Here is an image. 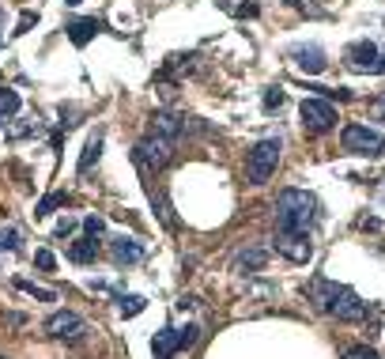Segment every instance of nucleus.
<instances>
[{"label": "nucleus", "mask_w": 385, "mask_h": 359, "mask_svg": "<svg viewBox=\"0 0 385 359\" xmlns=\"http://www.w3.org/2000/svg\"><path fill=\"white\" fill-rule=\"evenodd\" d=\"M151 352H155V359H174L178 355V329H159L155 341H151Z\"/></svg>", "instance_id": "nucleus-13"}, {"label": "nucleus", "mask_w": 385, "mask_h": 359, "mask_svg": "<svg viewBox=\"0 0 385 359\" xmlns=\"http://www.w3.org/2000/svg\"><path fill=\"white\" fill-rule=\"evenodd\" d=\"M196 341H201V329H196V325H185V329H178V355L189 352Z\"/></svg>", "instance_id": "nucleus-21"}, {"label": "nucleus", "mask_w": 385, "mask_h": 359, "mask_svg": "<svg viewBox=\"0 0 385 359\" xmlns=\"http://www.w3.org/2000/svg\"><path fill=\"white\" fill-rule=\"evenodd\" d=\"M317 220V201L306 189H283L276 197V227L283 235H310Z\"/></svg>", "instance_id": "nucleus-2"}, {"label": "nucleus", "mask_w": 385, "mask_h": 359, "mask_svg": "<svg viewBox=\"0 0 385 359\" xmlns=\"http://www.w3.org/2000/svg\"><path fill=\"white\" fill-rule=\"evenodd\" d=\"M0 46H4V38H0Z\"/></svg>", "instance_id": "nucleus-35"}, {"label": "nucleus", "mask_w": 385, "mask_h": 359, "mask_svg": "<svg viewBox=\"0 0 385 359\" xmlns=\"http://www.w3.org/2000/svg\"><path fill=\"white\" fill-rule=\"evenodd\" d=\"M280 140L276 136H268V140H257V144L249 148V155H246V178H249V186H265V182L276 174L280 167Z\"/></svg>", "instance_id": "nucleus-3"}, {"label": "nucleus", "mask_w": 385, "mask_h": 359, "mask_svg": "<svg viewBox=\"0 0 385 359\" xmlns=\"http://www.w3.org/2000/svg\"><path fill=\"white\" fill-rule=\"evenodd\" d=\"M219 8H223L227 16H235V19H253V16H261L257 0H219Z\"/></svg>", "instance_id": "nucleus-16"}, {"label": "nucleus", "mask_w": 385, "mask_h": 359, "mask_svg": "<svg viewBox=\"0 0 385 359\" xmlns=\"http://www.w3.org/2000/svg\"><path fill=\"white\" fill-rule=\"evenodd\" d=\"M69 231H76V220L72 216H64V220L57 223V235H69Z\"/></svg>", "instance_id": "nucleus-30"}, {"label": "nucleus", "mask_w": 385, "mask_h": 359, "mask_svg": "<svg viewBox=\"0 0 385 359\" xmlns=\"http://www.w3.org/2000/svg\"><path fill=\"white\" fill-rule=\"evenodd\" d=\"M276 249H280L288 261H295V265H306V261L314 257V246L306 242V235H283V231H280V235H276Z\"/></svg>", "instance_id": "nucleus-9"}, {"label": "nucleus", "mask_w": 385, "mask_h": 359, "mask_svg": "<svg viewBox=\"0 0 385 359\" xmlns=\"http://www.w3.org/2000/svg\"><path fill=\"white\" fill-rule=\"evenodd\" d=\"M291 61H295V69L306 72V76H317V72H325V49L321 46H291Z\"/></svg>", "instance_id": "nucleus-10"}, {"label": "nucleus", "mask_w": 385, "mask_h": 359, "mask_svg": "<svg viewBox=\"0 0 385 359\" xmlns=\"http://www.w3.org/2000/svg\"><path fill=\"white\" fill-rule=\"evenodd\" d=\"M0 27H4V8H0Z\"/></svg>", "instance_id": "nucleus-34"}, {"label": "nucleus", "mask_w": 385, "mask_h": 359, "mask_svg": "<svg viewBox=\"0 0 385 359\" xmlns=\"http://www.w3.org/2000/svg\"><path fill=\"white\" fill-rule=\"evenodd\" d=\"M16 288L27 291V295H35V299H42V302H53V299H57L49 288H38V284H30V280H16Z\"/></svg>", "instance_id": "nucleus-22"}, {"label": "nucleus", "mask_w": 385, "mask_h": 359, "mask_svg": "<svg viewBox=\"0 0 385 359\" xmlns=\"http://www.w3.org/2000/svg\"><path fill=\"white\" fill-rule=\"evenodd\" d=\"M344 359H381V355L374 352V348H351V352H348Z\"/></svg>", "instance_id": "nucleus-29"}, {"label": "nucleus", "mask_w": 385, "mask_h": 359, "mask_svg": "<svg viewBox=\"0 0 385 359\" xmlns=\"http://www.w3.org/2000/svg\"><path fill=\"white\" fill-rule=\"evenodd\" d=\"M83 231L91 235V238H102V231H106V220H102V216H83Z\"/></svg>", "instance_id": "nucleus-23"}, {"label": "nucleus", "mask_w": 385, "mask_h": 359, "mask_svg": "<svg viewBox=\"0 0 385 359\" xmlns=\"http://www.w3.org/2000/svg\"><path fill=\"white\" fill-rule=\"evenodd\" d=\"M340 148L351 151V155H362V159H378L385 151V136L378 129L362 125V122H351V125H344V133H340Z\"/></svg>", "instance_id": "nucleus-5"}, {"label": "nucleus", "mask_w": 385, "mask_h": 359, "mask_svg": "<svg viewBox=\"0 0 385 359\" xmlns=\"http://www.w3.org/2000/svg\"><path fill=\"white\" fill-rule=\"evenodd\" d=\"M64 4H72V8H76V4H83V0H64Z\"/></svg>", "instance_id": "nucleus-33"}, {"label": "nucleus", "mask_w": 385, "mask_h": 359, "mask_svg": "<svg viewBox=\"0 0 385 359\" xmlns=\"http://www.w3.org/2000/svg\"><path fill=\"white\" fill-rule=\"evenodd\" d=\"M19 106H23V102H19V95L8 91V87H0V114L12 117V114H19Z\"/></svg>", "instance_id": "nucleus-19"}, {"label": "nucleus", "mask_w": 385, "mask_h": 359, "mask_svg": "<svg viewBox=\"0 0 385 359\" xmlns=\"http://www.w3.org/2000/svg\"><path fill=\"white\" fill-rule=\"evenodd\" d=\"M174 148H178V140L159 136V133H151V129H148V136L133 148V163H136L144 174H155V170H162V167L174 159Z\"/></svg>", "instance_id": "nucleus-4"}, {"label": "nucleus", "mask_w": 385, "mask_h": 359, "mask_svg": "<svg viewBox=\"0 0 385 359\" xmlns=\"http://www.w3.org/2000/svg\"><path fill=\"white\" fill-rule=\"evenodd\" d=\"M288 8H295V12H306V16H321V8L314 4V0H283Z\"/></svg>", "instance_id": "nucleus-26"}, {"label": "nucleus", "mask_w": 385, "mask_h": 359, "mask_svg": "<svg viewBox=\"0 0 385 359\" xmlns=\"http://www.w3.org/2000/svg\"><path fill=\"white\" fill-rule=\"evenodd\" d=\"M109 254H114L117 265H136V261H144V242H136V238H109Z\"/></svg>", "instance_id": "nucleus-11"}, {"label": "nucleus", "mask_w": 385, "mask_h": 359, "mask_svg": "<svg viewBox=\"0 0 385 359\" xmlns=\"http://www.w3.org/2000/svg\"><path fill=\"white\" fill-rule=\"evenodd\" d=\"M283 106V87H268L265 91V110H280Z\"/></svg>", "instance_id": "nucleus-28"}, {"label": "nucleus", "mask_w": 385, "mask_h": 359, "mask_svg": "<svg viewBox=\"0 0 385 359\" xmlns=\"http://www.w3.org/2000/svg\"><path fill=\"white\" fill-rule=\"evenodd\" d=\"M374 110H378V114L385 117V95H381V99H378V102H374Z\"/></svg>", "instance_id": "nucleus-32"}, {"label": "nucleus", "mask_w": 385, "mask_h": 359, "mask_svg": "<svg viewBox=\"0 0 385 359\" xmlns=\"http://www.w3.org/2000/svg\"><path fill=\"white\" fill-rule=\"evenodd\" d=\"M35 265L42 269V273H53V269H57V257H53V249H38V254H35Z\"/></svg>", "instance_id": "nucleus-24"}, {"label": "nucleus", "mask_w": 385, "mask_h": 359, "mask_svg": "<svg viewBox=\"0 0 385 359\" xmlns=\"http://www.w3.org/2000/svg\"><path fill=\"white\" fill-rule=\"evenodd\" d=\"M98 155H102V133H95L91 140H87V148H83V155H80V167H76V170L87 174L98 163Z\"/></svg>", "instance_id": "nucleus-17"}, {"label": "nucleus", "mask_w": 385, "mask_h": 359, "mask_svg": "<svg viewBox=\"0 0 385 359\" xmlns=\"http://www.w3.org/2000/svg\"><path fill=\"white\" fill-rule=\"evenodd\" d=\"M0 122H4V114H0Z\"/></svg>", "instance_id": "nucleus-36"}, {"label": "nucleus", "mask_w": 385, "mask_h": 359, "mask_svg": "<svg viewBox=\"0 0 385 359\" xmlns=\"http://www.w3.org/2000/svg\"><path fill=\"white\" fill-rule=\"evenodd\" d=\"M344 61L351 64L355 72H374V76H385V49H378L374 42H351L344 49Z\"/></svg>", "instance_id": "nucleus-7"}, {"label": "nucleus", "mask_w": 385, "mask_h": 359, "mask_svg": "<svg viewBox=\"0 0 385 359\" xmlns=\"http://www.w3.org/2000/svg\"><path fill=\"white\" fill-rule=\"evenodd\" d=\"M64 30H69V42H72V46L83 49L87 42H91L98 30H102V23H98V19H72V23L64 27Z\"/></svg>", "instance_id": "nucleus-12"}, {"label": "nucleus", "mask_w": 385, "mask_h": 359, "mask_svg": "<svg viewBox=\"0 0 385 359\" xmlns=\"http://www.w3.org/2000/svg\"><path fill=\"white\" fill-rule=\"evenodd\" d=\"M61 204H69V197H64V193H49V197H42L35 204V216H49L53 208H61Z\"/></svg>", "instance_id": "nucleus-20"}, {"label": "nucleus", "mask_w": 385, "mask_h": 359, "mask_svg": "<svg viewBox=\"0 0 385 359\" xmlns=\"http://www.w3.org/2000/svg\"><path fill=\"white\" fill-rule=\"evenodd\" d=\"M299 117H302V129L306 133H328V129H336V106L325 99V95H317V99H302V106H299Z\"/></svg>", "instance_id": "nucleus-6"}, {"label": "nucleus", "mask_w": 385, "mask_h": 359, "mask_svg": "<svg viewBox=\"0 0 385 359\" xmlns=\"http://www.w3.org/2000/svg\"><path fill=\"white\" fill-rule=\"evenodd\" d=\"M46 333L53 336V341H83V333H87V322L80 318L76 310H57L53 318L46 322Z\"/></svg>", "instance_id": "nucleus-8"}, {"label": "nucleus", "mask_w": 385, "mask_h": 359, "mask_svg": "<svg viewBox=\"0 0 385 359\" xmlns=\"http://www.w3.org/2000/svg\"><path fill=\"white\" fill-rule=\"evenodd\" d=\"M117 302H121V318H136V314L148 307V299H144V295H121Z\"/></svg>", "instance_id": "nucleus-18"}, {"label": "nucleus", "mask_w": 385, "mask_h": 359, "mask_svg": "<svg viewBox=\"0 0 385 359\" xmlns=\"http://www.w3.org/2000/svg\"><path fill=\"white\" fill-rule=\"evenodd\" d=\"M0 249L16 254V249H19V231H12V227H8V231H0Z\"/></svg>", "instance_id": "nucleus-27"}, {"label": "nucleus", "mask_w": 385, "mask_h": 359, "mask_svg": "<svg viewBox=\"0 0 385 359\" xmlns=\"http://www.w3.org/2000/svg\"><path fill=\"white\" fill-rule=\"evenodd\" d=\"M69 257L76 261V265H91V261L98 257V238H91V235L76 238L72 249H69Z\"/></svg>", "instance_id": "nucleus-15"}, {"label": "nucleus", "mask_w": 385, "mask_h": 359, "mask_svg": "<svg viewBox=\"0 0 385 359\" xmlns=\"http://www.w3.org/2000/svg\"><path fill=\"white\" fill-rule=\"evenodd\" d=\"M310 299L317 302V310L333 314L340 322H362L370 314V302H362L351 288L333 284V280H325V276H317L310 284Z\"/></svg>", "instance_id": "nucleus-1"}, {"label": "nucleus", "mask_w": 385, "mask_h": 359, "mask_svg": "<svg viewBox=\"0 0 385 359\" xmlns=\"http://www.w3.org/2000/svg\"><path fill=\"white\" fill-rule=\"evenodd\" d=\"M268 265V249H242V254L235 257V269L238 273H261V269Z\"/></svg>", "instance_id": "nucleus-14"}, {"label": "nucleus", "mask_w": 385, "mask_h": 359, "mask_svg": "<svg viewBox=\"0 0 385 359\" xmlns=\"http://www.w3.org/2000/svg\"><path fill=\"white\" fill-rule=\"evenodd\" d=\"M193 307H196V299H189V295L178 299V310H193Z\"/></svg>", "instance_id": "nucleus-31"}, {"label": "nucleus", "mask_w": 385, "mask_h": 359, "mask_svg": "<svg viewBox=\"0 0 385 359\" xmlns=\"http://www.w3.org/2000/svg\"><path fill=\"white\" fill-rule=\"evenodd\" d=\"M30 27H38V12H30L27 8V12L19 16V23H16V35H30Z\"/></svg>", "instance_id": "nucleus-25"}]
</instances>
